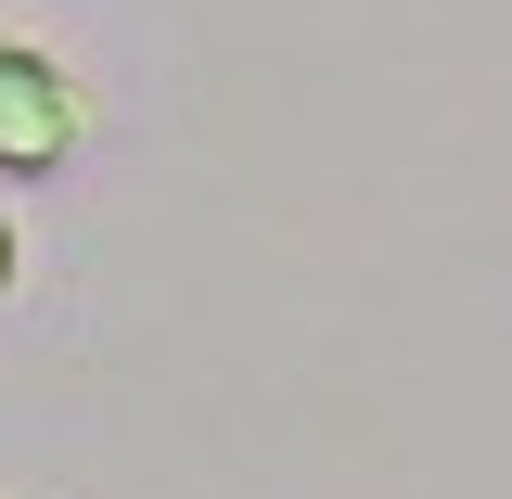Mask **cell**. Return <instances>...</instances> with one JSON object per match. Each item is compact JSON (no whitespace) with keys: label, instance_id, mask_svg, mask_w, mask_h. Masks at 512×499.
I'll use <instances>...</instances> for the list:
<instances>
[{"label":"cell","instance_id":"obj_1","mask_svg":"<svg viewBox=\"0 0 512 499\" xmlns=\"http://www.w3.org/2000/svg\"><path fill=\"white\" fill-rule=\"evenodd\" d=\"M77 141H90L77 64H52L39 39L0 26V180H52V167H77Z\"/></svg>","mask_w":512,"mask_h":499},{"label":"cell","instance_id":"obj_2","mask_svg":"<svg viewBox=\"0 0 512 499\" xmlns=\"http://www.w3.org/2000/svg\"><path fill=\"white\" fill-rule=\"evenodd\" d=\"M13 282H26V231L0 218V295H13Z\"/></svg>","mask_w":512,"mask_h":499}]
</instances>
